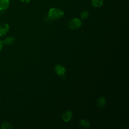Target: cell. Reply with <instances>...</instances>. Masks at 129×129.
<instances>
[{
    "mask_svg": "<svg viewBox=\"0 0 129 129\" xmlns=\"http://www.w3.org/2000/svg\"><path fill=\"white\" fill-rule=\"evenodd\" d=\"M64 15L63 11L57 8H51L48 12V17L51 20H57L61 18Z\"/></svg>",
    "mask_w": 129,
    "mask_h": 129,
    "instance_id": "1",
    "label": "cell"
},
{
    "mask_svg": "<svg viewBox=\"0 0 129 129\" xmlns=\"http://www.w3.org/2000/svg\"><path fill=\"white\" fill-rule=\"evenodd\" d=\"M82 25V21L78 18H74L71 19L68 24V27L72 30L79 28Z\"/></svg>",
    "mask_w": 129,
    "mask_h": 129,
    "instance_id": "2",
    "label": "cell"
},
{
    "mask_svg": "<svg viewBox=\"0 0 129 129\" xmlns=\"http://www.w3.org/2000/svg\"><path fill=\"white\" fill-rule=\"evenodd\" d=\"M10 29L9 25L7 23L0 24V37L5 35Z\"/></svg>",
    "mask_w": 129,
    "mask_h": 129,
    "instance_id": "3",
    "label": "cell"
},
{
    "mask_svg": "<svg viewBox=\"0 0 129 129\" xmlns=\"http://www.w3.org/2000/svg\"><path fill=\"white\" fill-rule=\"evenodd\" d=\"M54 71L55 73L59 76H63L66 73L65 68L61 64H57L54 68Z\"/></svg>",
    "mask_w": 129,
    "mask_h": 129,
    "instance_id": "4",
    "label": "cell"
},
{
    "mask_svg": "<svg viewBox=\"0 0 129 129\" xmlns=\"http://www.w3.org/2000/svg\"><path fill=\"white\" fill-rule=\"evenodd\" d=\"M10 4V0H0V11H4L8 9Z\"/></svg>",
    "mask_w": 129,
    "mask_h": 129,
    "instance_id": "5",
    "label": "cell"
},
{
    "mask_svg": "<svg viewBox=\"0 0 129 129\" xmlns=\"http://www.w3.org/2000/svg\"><path fill=\"white\" fill-rule=\"evenodd\" d=\"M72 117V112L71 110H67L62 114V119L65 122L69 121Z\"/></svg>",
    "mask_w": 129,
    "mask_h": 129,
    "instance_id": "6",
    "label": "cell"
},
{
    "mask_svg": "<svg viewBox=\"0 0 129 129\" xmlns=\"http://www.w3.org/2000/svg\"><path fill=\"white\" fill-rule=\"evenodd\" d=\"M91 3L94 8H100L103 5V0H91Z\"/></svg>",
    "mask_w": 129,
    "mask_h": 129,
    "instance_id": "7",
    "label": "cell"
},
{
    "mask_svg": "<svg viewBox=\"0 0 129 129\" xmlns=\"http://www.w3.org/2000/svg\"><path fill=\"white\" fill-rule=\"evenodd\" d=\"M15 38L13 37H8L5 38L3 41L4 44L6 45H12L15 42Z\"/></svg>",
    "mask_w": 129,
    "mask_h": 129,
    "instance_id": "8",
    "label": "cell"
},
{
    "mask_svg": "<svg viewBox=\"0 0 129 129\" xmlns=\"http://www.w3.org/2000/svg\"><path fill=\"white\" fill-rule=\"evenodd\" d=\"M106 103V99L104 97H100L97 101V105L98 107L102 108L104 106H105Z\"/></svg>",
    "mask_w": 129,
    "mask_h": 129,
    "instance_id": "9",
    "label": "cell"
},
{
    "mask_svg": "<svg viewBox=\"0 0 129 129\" xmlns=\"http://www.w3.org/2000/svg\"><path fill=\"white\" fill-rule=\"evenodd\" d=\"M80 124L81 126H82L84 128H88L90 126V122L86 119H81L80 121Z\"/></svg>",
    "mask_w": 129,
    "mask_h": 129,
    "instance_id": "10",
    "label": "cell"
},
{
    "mask_svg": "<svg viewBox=\"0 0 129 129\" xmlns=\"http://www.w3.org/2000/svg\"><path fill=\"white\" fill-rule=\"evenodd\" d=\"M1 128L3 129H12L13 128L12 125L8 122H4L1 125Z\"/></svg>",
    "mask_w": 129,
    "mask_h": 129,
    "instance_id": "11",
    "label": "cell"
},
{
    "mask_svg": "<svg viewBox=\"0 0 129 129\" xmlns=\"http://www.w3.org/2000/svg\"><path fill=\"white\" fill-rule=\"evenodd\" d=\"M89 16V12L87 10H84L80 14V17L81 19H87Z\"/></svg>",
    "mask_w": 129,
    "mask_h": 129,
    "instance_id": "12",
    "label": "cell"
},
{
    "mask_svg": "<svg viewBox=\"0 0 129 129\" xmlns=\"http://www.w3.org/2000/svg\"><path fill=\"white\" fill-rule=\"evenodd\" d=\"M3 46H4L3 42L1 40H0V52L1 51V50H2V49L3 48Z\"/></svg>",
    "mask_w": 129,
    "mask_h": 129,
    "instance_id": "13",
    "label": "cell"
},
{
    "mask_svg": "<svg viewBox=\"0 0 129 129\" xmlns=\"http://www.w3.org/2000/svg\"><path fill=\"white\" fill-rule=\"evenodd\" d=\"M21 2H22V3H26V4H27V3H30V1H31V0H20Z\"/></svg>",
    "mask_w": 129,
    "mask_h": 129,
    "instance_id": "14",
    "label": "cell"
}]
</instances>
